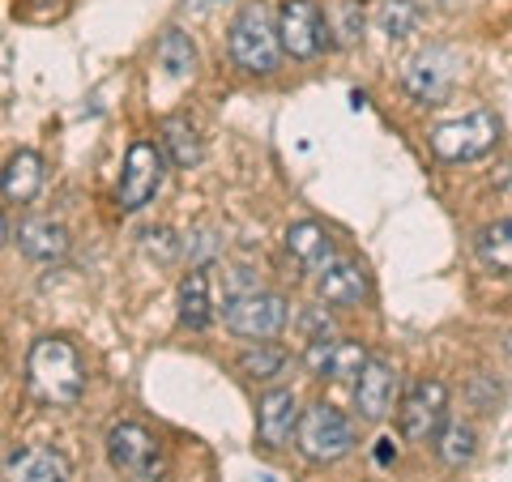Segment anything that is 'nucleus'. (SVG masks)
<instances>
[{
    "label": "nucleus",
    "mask_w": 512,
    "mask_h": 482,
    "mask_svg": "<svg viewBox=\"0 0 512 482\" xmlns=\"http://www.w3.org/2000/svg\"><path fill=\"white\" fill-rule=\"evenodd\" d=\"M30 389L47 406H77L86 393V363L69 337H39L26 359Z\"/></svg>",
    "instance_id": "f257e3e1"
},
{
    "label": "nucleus",
    "mask_w": 512,
    "mask_h": 482,
    "mask_svg": "<svg viewBox=\"0 0 512 482\" xmlns=\"http://www.w3.org/2000/svg\"><path fill=\"white\" fill-rule=\"evenodd\" d=\"M227 47H231V60L239 73H252V77H269L282 60V43H278V26H274V13L265 5H244L231 18L227 30Z\"/></svg>",
    "instance_id": "f03ea898"
},
{
    "label": "nucleus",
    "mask_w": 512,
    "mask_h": 482,
    "mask_svg": "<svg viewBox=\"0 0 512 482\" xmlns=\"http://www.w3.org/2000/svg\"><path fill=\"white\" fill-rule=\"evenodd\" d=\"M107 461L124 482H171V461L163 444L141 423H116L107 431Z\"/></svg>",
    "instance_id": "7ed1b4c3"
},
{
    "label": "nucleus",
    "mask_w": 512,
    "mask_h": 482,
    "mask_svg": "<svg viewBox=\"0 0 512 482\" xmlns=\"http://www.w3.org/2000/svg\"><path fill=\"white\" fill-rule=\"evenodd\" d=\"M295 448L303 453V461H312V465L342 461L350 448H355V423H350L338 406H329V401H316V406L299 410Z\"/></svg>",
    "instance_id": "20e7f679"
},
{
    "label": "nucleus",
    "mask_w": 512,
    "mask_h": 482,
    "mask_svg": "<svg viewBox=\"0 0 512 482\" xmlns=\"http://www.w3.org/2000/svg\"><path fill=\"white\" fill-rule=\"evenodd\" d=\"M286 320H291V303L274 291H261V286L231 295L227 308H222V325H227L235 337H248V342H269V337H278L286 329Z\"/></svg>",
    "instance_id": "39448f33"
},
{
    "label": "nucleus",
    "mask_w": 512,
    "mask_h": 482,
    "mask_svg": "<svg viewBox=\"0 0 512 482\" xmlns=\"http://www.w3.org/2000/svg\"><path fill=\"white\" fill-rule=\"evenodd\" d=\"M495 141H500V120L491 111H470L461 120L431 128V150L444 163H474V158L495 150Z\"/></svg>",
    "instance_id": "423d86ee"
},
{
    "label": "nucleus",
    "mask_w": 512,
    "mask_h": 482,
    "mask_svg": "<svg viewBox=\"0 0 512 482\" xmlns=\"http://www.w3.org/2000/svg\"><path fill=\"white\" fill-rule=\"evenodd\" d=\"M163 175H167V158L154 141H133L124 154V171H120V188H116V201L124 214H137L158 197L163 188Z\"/></svg>",
    "instance_id": "0eeeda50"
},
{
    "label": "nucleus",
    "mask_w": 512,
    "mask_h": 482,
    "mask_svg": "<svg viewBox=\"0 0 512 482\" xmlns=\"http://www.w3.org/2000/svg\"><path fill=\"white\" fill-rule=\"evenodd\" d=\"M397 423L410 444H431L448 423V389L440 380H414L397 406Z\"/></svg>",
    "instance_id": "6e6552de"
},
{
    "label": "nucleus",
    "mask_w": 512,
    "mask_h": 482,
    "mask_svg": "<svg viewBox=\"0 0 512 482\" xmlns=\"http://www.w3.org/2000/svg\"><path fill=\"white\" fill-rule=\"evenodd\" d=\"M274 26H278L282 52L295 56V60H312L320 47H325V35H329V22L320 18L316 0H282Z\"/></svg>",
    "instance_id": "1a4fd4ad"
},
{
    "label": "nucleus",
    "mask_w": 512,
    "mask_h": 482,
    "mask_svg": "<svg viewBox=\"0 0 512 482\" xmlns=\"http://www.w3.org/2000/svg\"><path fill=\"white\" fill-rule=\"evenodd\" d=\"M393 397H397V372L389 359L367 355V363L355 376V410L367 423H384L393 414Z\"/></svg>",
    "instance_id": "9d476101"
},
{
    "label": "nucleus",
    "mask_w": 512,
    "mask_h": 482,
    "mask_svg": "<svg viewBox=\"0 0 512 482\" xmlns=\"http://www.w3.org/2000/svg\"><path fill=\"white\" fill-rule=\"evenodd\" d=\"M303 363H308V372L320 376V380H355L359 367L367 363V350L363 342H350V337H312L308 350H303Z\"/></svg>",
    "instance_id": "9b49d317"
},
{
    "label": "nucleus",
    "mask_w": 512,
    "mask_h": 482,
    "mask_svg": "<svg viewBox=\"0 0 512 482\" xmlns=\"http://www.w3.org/2000/svg\"><path fill=\"white\" fill-rule=\"evenodd\" d=\"M457 82V56L444 52V47H431V52H419L406 64V90L419 103H440Z\"/></svg>",
    "instance_id": "f8f14e48"
},
{
    "label": "nucleus",
    "mask_w": 512,
    "mask_h": 482,
    "mask_svg": "<svg viewBox=\"0 0 512 482\" xmlns=\"http://www.w3.org/2000/svg\"><path fill=\"white\" fill-rule=\"evenodd\" d=\"M295 427H299V397L295 389H269L256 406V440L269 453H278L295 440Z\"/></svg>",
    "instance_id": "ddd939ff"
},
{
    "label": "nucleus",
    "mask_w": 512,
    "mask_h": 482,
    "mask_svg": "<svg viewBox=\"0 0 512 482\" xmlns=\"http://www.w3.org/2000/svg\"><path fill=\"white\" fill-rule=\"evenodd\" d=\"M316 295H320V303H329V308H359V303L367 299L363 265L338 252L325 269L316 273Z\"/></svg>",
    "instance_id": "4468645a"
},
{
    "label": "nucleus",
    "mask_w": 512,
    "mask_h": 482,
    "mask_svg": "<svg viewBox=\"0 0 512 482\" xmlns=\"http://www.w3.org/2000/svg\"><path fill=\"white\" fill-rule=\"evenodd\" d=\"M5 482H73V465L47 444H26L5 461Z\"/></svg>",
    "instance_id": "2eb2a0df"
},
{
    "label": "nucleus",
    "mask_w": 512,
    "mask_h": 482,
    "mask_svg": "<svg viewBox=\"0 0 512 482\" xmlns=\"http://www.w3.org/2000/svg\"><path fill=\"white\" fill-rule=\"evenodd\" d=\"M282 244H286V256H291L303 273H320L338 256V244H333V235L320 227V222H295Z\"/></svg>",
    "instance_id": "dca6fc26"
},
{
    "label": "nucleus",
    "mask_w": 512,
    "mask_h": 482,
    "mask_svg": "<svg viewBox=\"0 0 512 482\" xmlns=\"http://www.w3.org/2000/svg\"><path fill=\"white\" fill-rule=\"evenodd\" d=\"M43 192V158L35 150H18L0 171V197L9 205H30Z\"/></svg>",
    "instance_id": "f3484780"
},
{
    "label": "nucleus",
    "mask_w": 512,
    "mask_h": 482,
    "mask_svg": "<svg viewBox=\"0 0 512 482\" xmlns=\"http://www.w3.org/2000/svg\"><path fill=\"white\" fill-rule=\"evenodd\" d=\"M18 248L39 265H52L69 252V231L56 218H26L18 227Z\"/></svg>",
    "instance_id": "a211bd4d"
},
{
    "label": "nucleus",
    "mask_w": 512,
    "mask_h": 482,
    "mask_svg": "<svg viewBox=\"0 0 512 482\" xmlns=\"http://www.w3.org/2000/svg\"><path fill=\"white\" fill-rule=\"evenodd\" d=\"M180 325L201 333L214 325V299H210V273L205 269H188L180 282Z\"/></svg>",
    "instance_id": "6ab92c4d"
},
{
    "label": "nucleus",
    "mask_w": 512,
    "mask_h": 482,
    "mask_svg": "<svg viewBox=\"0 0 512 482\" xmlns=\"http://www.w3.org/2000/svg\"><path fill=\"white\" fill-rule=\"evenodd\" d=\"M158 150H163L167 163L180 167V171L197 167L201 154H205V150H201V137H197V124L184 120V116L163 120V141H158Z\"/></svg>",
    "instance_id": "aec40b11"
},
{
    "label": "nucleus",
    "mask_w": 512,
    "mask_h": 482,
    "mask_svg": "<svg viewBox=\"0 0 512 482\" xmlns=\"http://www.w3.org/2000/svg\"><path fill=\"white\" fill-rule=\"evenodd\" d=\"M436 453L444 465H453V470H461V465H470L474 453H478V431L470 423H444L440 436H436Z\"/></svg>",
    "instance_id": "412c9836"
},
{
    "label": "nucleus",
    "mask_w": 512,
    "mask_h": 482,
    "mask_svg": "<svg viewBox=\"0 0 512 482\" xmlns=\"http://www.w3.org/2000/svg\"><path fill=\"white\" fill-rule=\"evenodd\" d=\"M158 64L171 73V77H192L197 73V47L184 30H163V39H158Z\"/></svg>",
    "instance_id": "4be33fe9"
},
{
    "label": "nucleus",
    "mask_w": 512,
    "mask_h": 482,
    "mask_svg": "<svg viewBox=\"0 0 512 482\" xmlns=\"http://www.w3.org/2000/svg\"><path fill=\"white\" fill-rule=\"evenodd\" d=\"M474 248H478V256H483V265H491L495 273H512V218L483 227Z\"/></svg>",
    "instance_id": "5701e85b"
},
{
    "label": "nucleus",
    "mask_w": 512,
    "mask_h": 482,
    "mask_svg": "<svg viewBox=\"0 0 512 482\" xmlns=\"http://www.w3.org/2000/svg\"><path fill=\"white\" fill-rule=\"evenodd\" d=\"M282 367H286V350L269 346V342H256L239 355V372L248 380H274V376H282Z\"/></svg>",
    "instance_id": "b1692460"
},
{
    "label": "nucleus",
    "mask_w": 512,
    "mask_h": 482,
    "mask_svg": "<svg viewBox=\"0 0 512 482\" xmlns=\"http://www.w3.org/2000/svg\"><path fill=\"white\" fill-rule=\"evenodd\" d=\"M376 22H380V35L406 39L414 30V22H419V5H414V0H384L380 13H376Z\"/></svg>",
    "instance_id": "393cba45"
},
{
    "label": "nucleus",
    "mask_w": 512,
    "mask_h": 482,
    "mask_svg": "<svg viewBox=\"0 0 512 482\" xmlns=\"http://www.w3.org/2000/svg\"><path fill=\"white\" fill-rule=\"evenodd\" d=\"M299 325H303V333H308V342H312V337H329L333 333V320H329L325 308H303Z\"/></svg>",
    "instance_id": "a878e982"
},
{
    "label": "nucleus",
    "mask_w": 512,
    "mask_h": 482,
    "mask_svg": "<svg viewBox=\"0 0 512 482\" xmlns=\"http://www.w3.org/2000/svg\"><path fill=\"white\" fill-rule=\"evenodd\" d=\"M146 252H158L163 261H171V256L180 252V239H175L171 231H163V227H158V231H146Z\"/></svg>",
    "instance_id": "bb28decb"
},
{
    "label": "nucleus",
    "mask_w": 512,
    "mask_h": 482,
    "mask_svg": "<svg viewBox=\"0 0 512 482\" xmlns=\"http://www.w3.org/2000/svg\"><path fill=\"white\" fill-rule=\"evenodd\" d=\"M393 457H397V448H393V440H380V448H376V461H380V465H389Z\"/></svg>",
    "instance_id": "cd10ccee"
},
{
    "label": "nucleus",
    "mask_w": 512,
    "mask_h": 482,
    "mask_svg": "<svg viewBox=\"0 0 512 482\" xmlns=\"http://www.w3.org/2000/svg\"><path fill=\"white\" fill-rule=\"evenodd\" d=\"M0 239H5V218H0Z\"/></svg>",
    "instance_id": "c85d7f7f"
},
{
    "label": "nucleus",
    "mask_w": 512,
    "mask_h": 482,
    "mask_svg": "<svg viewBox=\"0 0 512 482\" xmlns=\"http://www.w3.org/2000/svg\"><path fill=\"white\" fill-rule=\"evenodd\" d=\"M508 350H512V333H508Z\"/></svg>",
    "instance_id": "c756f323"
}]
</instances>
